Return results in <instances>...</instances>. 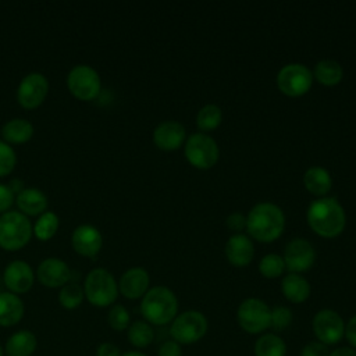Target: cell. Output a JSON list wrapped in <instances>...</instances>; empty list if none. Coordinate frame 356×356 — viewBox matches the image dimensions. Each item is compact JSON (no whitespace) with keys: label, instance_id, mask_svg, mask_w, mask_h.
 Returning a JSON list of instances; mask_svg holds the SVG:
<instances>
[{"label":"cell","instance_id":"cell-6","mask_svg":"<svg viewBox=\"0 0 356 356\" xmlns=\"http://www.w3.org/2000/svg\"><path fill=\"white\" fill-rule=\"evenodd\" d=\"M209 330V321L202 312L186 310L172 320L170 325L171 339L179 345H192L200 341Z\"/></svg>","mask_w":356,"mask_h":356},{"label":"cell","instance_id":"cell-10","mask_svg":"<svg viewBox=\"0 0 356 356\" xmlns=\"http://www.w3.org/2000/svg\"><path fill=\"white\" fill-rule=\"evenodd\" d=\"M312 85V71L299 63L286 64L277 74V86L280 92L288 97H299L306 95Z\"/></svg>","mask_w":356,"mask_h":356},{"label":"cell","instance_id":"cell-21","mask_svg":"<svg viewBox=\"0 0 356 356\" xmlns=\"http://www.w3.org/2000/svg\"><path fill=\"white\" fill-rule=\"evenodd\" d=\"M25 313V306L19 295L4 291L0 292V327L17 325Z\"/></svg>","mask_w":356,"mask_h":356},{"label":"cell","instance_id":"cell-24","mask_svg":"<svg viewBox=\"0 0 356 356\" xmlns=\"http://www.w3.org/2000/svg\"><path fill=\"white\" fill-rule=\"evenodd\" d=\"M33 125L26 118L8 120L1 128L3 140L8 145H22L32 139Z\"/></svg>","mask_w":356,"mask_h":356},{"label":"cell","instance_id":"cell-23","mask_svg":"<svg viewBox=\"0 0 356 356\" xmlns=\"http://www.w3.org/2000/svg\"><path fill=\"white\" fill-rule=\"evenodd\" d=\"M281 292L286 300H289L291 303L299 305L309 299L310 284L300 274L289 273L281 281Z\"/></svg>","mask_w":356,"mask_h":356},{"label":"cell","instance_id":"cell-13","mask_svg":"<svg viewBox=\"0 0 356 356\" xmlns=\"http://www.w3.org/2000/svg\"><path fill=\"white\" fill-rule=\"evenodd\" d=\"M282 259L289 273L300 274L313 267L316 261V252L310 242L302 238H296L286 245Z\"/></svg>","mask_w":356,"mask_h":356},{"label":"cell","instance_id":"cell-15","mask_svg":"<svg viewBox=\"0 0 356 356\" xmlns=\"http://www.w3.org/2000/svg\"><path fill=\"white\" fill-rule=\"evenodd\" d=\"M36 278L47 288H61L71 281V268L61 259L47 257L39 263Z\"/></svg>","mask_w":356,"mask_h":356},{"label":"cell","instance_id":"cell-38","mask_svg":"<svg viewBox=\"0 0 356 356\" xmlns=\"http://www.w3.org/2000/svg\"><path fill=\"white\" fill-rule=\"evenodd\" d=\"M182 345H179L174 339H167L164 341L159 349H157V356H182Z\"/></svg>","mask_w":356,"mask_h":356},{"label":"cell","instance_id":"cell-16","mask_svg":"<svg viewBox=\"0 0 356 356\" xmlns=\"http://www.w3.org/2000/svg\"><path fill=\"white\" fill-rule=\"evenodd\" d=\"M71 245L78 254L95 257L103 246V236L95 225L81 224L72 231Z\"/></svg>","mask_w":356,"mask_h":356},{"label":"cell","instance_id":"cell-45","mask_svg":"<svg viewBox=\"0 0 356 356\" xmlns=\"http://www.w3.org/2000/svg\"><path fill=\"white\" fill-rule=\"evenodd\" d=\"M0 356H4V349L1 345H0Z\"/></svg>","mask_w":356,"mask_h":356},{"label":"cell","instance_id":"cell-35","mask_svg":"<svg viewBox=\"0 0 356 356\" xmlns=\"http://www.w3.org/2000/svg\"><path fill=\"white\" fill-rule=\"evenodd\" d=\"M17 164V154L11 145L0 140V177H7L13 172Z\"/></svg>","mask_w":356,"mask_h":356},{"label":"cell","instance_id":"cell-28","mask_svg":"<svg viewBox=\"0 0 356 356\" xmlns=\"http://www.w3.org/2000/svg\"><path fill=\"white\" fill-rule=\"evenodd\" d=\"M154 328L145 320H135L127 330L128 342L136 349H145L154 341Z\"/></svg>","mask_w":356,"mask_h":356},{"label":"cell","instance_id":"cell-17","mask_svg":"<svg viewBox=\"0 0 356 356\" xmlns=\"http://www.w3.org/2000/svg\"><path fill=\"white\" fill-rule=\"evenodd\" d=\"M149 284L150 277L145 268L131 267L121 275L118 281V292L129 300L142 299L149 291Z\"/></svg>","mask_w":356,"mask_h":356},{"label":"cell","instance_id":"cell-37","mask_svg":"<svg viewBox=\"0 0 356 356\" xmlns=\"http://www.w3.org/2000/svg\"><path fill=\"white\" fill-rule=\"evenodd\" d=\"M14 202H15V195L8 188V185L0 184V214L10 211Z\"/></svg>","mask_w":356,"mask_h":356},{"label":"cell","instance_id":"cell-43","mask_svg":"<svg viewBox=\"0 0 356 356\" xmlns=\"http://www.w3.org/2000/svg\"><path fill=\"white\" fill-rule=\"evenodd\" d=\"M8 188L13 191V193L17 196L25 186H24V182L21 181V179H18V178H13L8 184Z\"/></svg>","mask_w":356,"mask_h":356},{"label":"cell","instance_id":"cell-33","mask_svg":"<svg viewBox=\"0 0 356 356\" xmlns=\"http://www.w3.org/2000/svg\"><path fill=\"white\" fill-rule=\"evenodd\" d=\"M107 324L114 331H125L131 324V314L122 305H113L107 313Z\"/></svg>","mask_w":356,"mask_h":356},{"label":"cell","instance_id":"cell-30","mask_svg":"<svg viewBox=\"0 0 356 356\" xmlns=\"http://www.w3.org/2000/svg\"><path fill=\"white\" fill-rule=\"evenodd\" d=\"M85 299L83 288L76 282H68L60 288L58 303L65 310H74L82 305Z\"/></svg>","mask_w":356,"mask_h":356},{"label":"cell","instance_id":"cell-9","mask_svg":"<svg viewBox=\"0 0 356 356\" xmlns=\"http://www.w3.org/2000/svg\"><path fill=\"white\" fill-rule=\"evenodd\" d=\"M184 152L188 163L197 170H209L214 167L220 157L217 142L202 132L192 134L186 139Z\"/></svg>","mask_w":356,"mask_h":356},{"label":"cell","instance_id":"cell-44","mask_svg":"<svg viewBox=\"0 0 356 356\" xmlns=\"http://www.w3.org/2000/svg\"><path fill=\"white\" fill-rule=\"evenodd\" d=\"M121 356H147V355H145V353L140 352V350H128V352L122 353Z\"/></svg>","mask_w":356,"mask_h":356},{"label":"cell","instance_id":"cell-31","mask_svg":"<svg viewBox=\"0 0 356 356\" xmlns=\"http://www.w3.org/2000/svg\"><path fill=\"white\" fill-rule=\"evenodd\" d=\"M221 120H222L221 108L218 106H216V104H206V106H203L197 111V115H196L197 128L200 131H203V132L216 129L221 124Z\"/></svg>","mask_w":356,"mask_h":356},{"label":"cell","instance_id":"cell-2","mask_svg":"<svg viewBox=\"0 0 356 356\" xmlns=\"http://www.w3.org/2000/svg\"><path fill=\"white\" fill-rule=\"evenodd\" d=\"M285 228L284 211L273 203L261 202L253 206L246 216V231L259 242H273L281 236Z\"/></svg>","mask_w":356,"mask_h":356},{"label":"cell","instance_id":"cell-39","mask_svg":"<svg viewBox=\"0 0 356 356\" xmlns=\"http://www.w3.org/2000/svg\"><path fill=\"white\" fill-rule=\"evenodd\" d=\"M227 227L234 232H241L246 228V217L241 213H232L227 218Z\"/></svg>","mask_w":356,"mask_h":356},{"label":"cell","instance_id":"cell-29","mask_svg":"<svg viewBox=\"0 0 356 356\" xmlns=\"http://www.w3.org/2000/svg\"><path fill=\"white\" fill-rule=\"evenodd\" d=\"M58 225L60 220L57 214L53 211H44L38 217V220L33 224V235L39 241H49L57 234Z\"/></svg>","mask_w":356,"mask_h":356},{"label":"cell","instance_id":"cell-19","mask_svg":"<svg viewBox=\"0 0 356 356\" xmlns=\"http://www.w3.org/2000/svg\"><path fill=\"white\" fill-rule=\"evenodd\" d=\"M225 257L234 267H246L254 256V246L245 234L232 235L225 243Z\"/></svg>","mask_w":356,"mask_h":356},{"label":"cell","instance_id":"cell-42","mask_svg":"<svg viewBox=\"0 0 356 356\" xmlns=\"http://www.w3.org/2000/svg\"><path fill=\"white\" fill-rule=\"evenodd\" d=\"M328 356H356V349L350 346H341L334 350H330Z\"/></svg>","mask_w":356,"mask_h":356},{"label":"cell","instance_id":"cell-25","mask_svg":"<svg viewBox=\"0 0 356 356\" xmlns=\"http://www.w3.org/2000/svg\"><path fill=\"white\" fill-rule=\"evenodd\" d=\"M303 185L306 191L312 195L317 197H324L332 186V178L325 168L310 167L303 175Z\"/></svg>","mask_w":356,"mask_h":356},{"label":"cell","instance_id":"cell-8","mask_svg":"<svg viewBox=\"0 0 356 356\" xmlns=\"http://www.w3.org/2000/svg\"><path fill=\"white\" fill-rule=\"evenodd\" d=\"M236 321L248 334H263L271 324V307L259 298H248L238 306Z\"/></svg>","mask_w":356,"mask_h":356},{"label":"cell","instance_id":"cell-18","mask_svg":"<svg viewBox=\"0 0 356 356\" xmlns=\"http://www.w3.org/2000/svg\"><path fill=\"white\" fill-rule=\"evenodd\" d=\"M186 138L185 127L178 121H163L153 131L154 145L164 152L177 150Z\"/></svg>","mask_w":356,"mask_h":356},{"label":"cell","instance_id":"cell-7","mask_svg":"<svg viewBox=\"0 0 356 356\" xmlns=\"http://www.w3.org/2000/svg\"><path fill=\"white\" fill-rule=\"evenodd\" d=\"M67 88L70 93L82 102L95 100L102 90V81L99 72L88 65H74L67 75Z\"/></svg>","mask_w":356,"mask_h":356},{"label":"cell","instance_id":"cell-1","mask_svg":"<svg viewBox=\"0 0 356 356\" xmlns=\"http://www.w3.org/2000/svg\"><path fill=\"white\" fill-rule=\"evenodd\" d=\"M309 227L321 238H335L342 234L346 224L343 207L334 197H318L306 211Z\"/></svg>","mask_w":356,"mask_h":356},{"label":"cell","instance_id":"cell-27","mask_svg":"<svg viewBox=\"0 0 356 356\" xmlns=\"http://www.w3.org/2000/svg\"><path fill=\"white\" fill-rule=\"evenodd\" d=\"M253 350L254 356H286V343L280 335L266 332L256 339Z\"/></svg>","mask_w":356,"mask_h":356},{"label":"cell","instance_id":"cell-4","mask_svg":"<svg viewBox=\"0 0 356 356\" xmlns=\"http://www.w3.org/2000/svg\"><path fill=\"white\" fill-rule=\"evenodd\" d=\"M82 288L85 299L95 307L113 306L120 293L114 275L103 267L90 270L85 277Z\"/></svg>","mask_w":356,"mask_h":356},{"label":"cell","instance_id":"cell-41","mask_svg":"<svg viewBox=\"0 0 356 356\" xmlns=\"http://www.w3.org/2000/svg\"><path fill=\"white\" fill-rule=\"evenodd\" d=\"M345 338L349 342L350 348L356 349V314L352 316L345 324Z\"/></svg>","mask_w":356,"mask_h":356},{"label":"cell","instance_id":"cell-20","mask_svg":"<svg viewBox=\"0 0 356 356\" xmlns=\"http://www.w3.org/2000/svg\"><path fill=\"white\" fill-rule=\"evenodd\" d=\"M15 203L26 217H39L47 211V196L38 188H24L17 196Z\"/></svg>","mask_w":356,"mask_h":356},{"label":"cell","instance_id":"cell-34","mask_svg":"<svg viewBox=\"0 0 356 356\" xmlns=\"http://www.w3.org/2000/svg\"><path fill=\"white\" fill-rule=\"evenodd\" d=\"M293 320L292 310L286 306H274L271 309V324L270 328H273L275 332H281L286 330Z\"/></svg>","mask_w":356,"mask_h":356},{"label":"cell","instance_id":"cell-5","mask_svg":"<svg viewBox=\"0 0 356 356\" xmlns=\"http://www.w3.org/2000/svg\"><path fill=\"white\" fill-rule=\"evenodd\" d=\"M33 235V225L21 211H7L0 214V248L15 252L28 245Z\"/></svg>","mask_w":356,"mask_h":356},{"label":"cell","instance_id":"cell-14","mask_svg":"<svg viewBox=\"0 0 356 356\" xmlns=\"http://www.w3.org/2000/svg\"><path fill=\"white\" fill-rule=\"evenodd\" d=\"M3 282L8 292L22 295L32 289L35 274L29 263L17 259L6 266L3 271Z\"/></svg>","mask_w":356,"mask_h":356},{"label":"cell","instance_id":"cell-11","mask_svg":"<svg viewBox=\"0 0 356 356\" xmlns=\"http://www.w3.org/2000/svg\"><path fill=\"white\" fill-rule=\"evenodd\" d=\"M316 339L327 346L338 343L345 337V321L339 313L332 309H321L312 321Z\"/></svg>","mask_w":356,"mask_h":356},{"label":"cell","instance_id":"cell-12","mask_svg":"<svg viewBox=\"0 0 356 356\" xmlns=\"http://www.w3.org/2000/svg\"><path fill=\"white\" fill-rule=\"evenodd\" d=\"M49 93V81L40 72H29L17 88V102L22 108L39 107Z\"/></svg>","mask_w":356,"mask_h":356},{"label":"cell","instance_id":"cell-32","mask_svg":"<svg viewBox=\"0 0 356 356\" xmlns=\"http://www.w3.org/2000/svg\"><path fill=\"white\" fill-rule=\"evenodd\" d=\"M285 263L282 256L277 253L266 254L259 263V271L266 278H277L281 277L285 271Z\"/></svg>","mask_w":356,"mask_h":356},{"label":"cell","instance_id":"cell-36","mask_svg":"<svg viewBox=\"0 0 356 356\" xmlns=\"http://www.w3.org/2000/svg\"><path fill=\"white\" fill-rule=\"evenodd\" d=\"M328 355H330V349L327 345L318 341H312L302 348L299 356H328Z\"/></svg>","mask_w":356,"mask_h":356},{"label":"cell","instance_id":"cell-3","mask_svg":"<svg viewBox=\"0 0 356 356\" xmlns=\"http://www.w3.org/2000/svg\"><path fill=\"white\" fill-rule=\"evenodd\" d=\"M178 313V299L175 293L164 286L149 288L140 300V314L152 325L171 324Z\"/></svg>","mask_w":356,"mask_h":356},{"label":"cell","instance_id":"cell-22","mask_svg":"<svg viewBox=\"0 0 356 356\" xmlns=\"http://www.w3.org/2000/svg\"><path fill=\"white\" fill-rule=\"evenodd\" d=\"M36 348V335L29 330H18L13 332L3 346L6 356H32Z\"/></svg>","mask_w":356,"mask_h":356},{"label":"cell","instance_id":"cell-40","mask_svg":"<svg viewBox=\"0 0 356 356\" xmlns=\"http://www.w3.org/2000/svg\"><path fill=\"white\" fill-rule=\"evenodd\" d=\"M120 348L113 342H102L95 350V356H121Z\"/></svg>","mask_w":356,"mask_h":356},{"label":"cell","instance_id":"cell-26","mask_svg":"<svg viewBox=\"0 0 356 356\" xmlns=\"http://www.w3.org/2000/svg\"><path fill=\"white\" fill-rule=\"evenodd\" d=\"M313 79L324 86H335L342 81L343 70L335 60H321L314 65Z\"/></svg>","mask_w":356,"mask_h":356}]
</instances>
